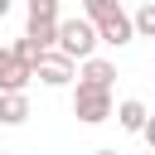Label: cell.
I'll return each instance as SVG.
<instances>
[{"mask_svg":"<svg viewBox=\"0 0 155 155\" xmlns=\"http://www.w3.org/2000/svg\"><path fill=\"white\" fill-rule=\"evenodd\" d=\"M97 155H121V150H97Z\"/></svg>","mask_w":155,"mask_h":155,"instance_id":"cell-14","label":"cell"},{"mask_svg":"<svg viewBox=\"0 0 155 155\" xmlns=\"http://www.w3.org/2000/svg\"><path fill=\"white\" fill-rule=\"evenodd\" d=\"M29 24H58V0H29Z\"/></svg>","mask_w":155,"mask_h":155,"instance_id":"cell-10","label":"cell"},{"mask_svg":"<svg viewBox=\"0 0 155 155\" xmlns=\"http://www.w3.org/2000/svg\"><path fill=\"white\" fill-rule=\"evenodd\" d=\"M111 116H116L126 131H140V126L150 121V111H145V102H140V97H126L121 107H111Z\"/></svg>","mask_w":155,"mask_h":155,"instance_id":"cell-8","label":"cell"},{"mask_svg":"<svg viewBox=\"0 0 155 155\" xmlns=\"http://www.w3.org/2000/svg\"><path fill=\"white\" fill-rule=\"evenodd\" d=\"M34 78L48 82V87H68V82H73V58H63L58 48H44V53L34 58Z\"/></svg>","mask_w":155,"mask_h":155,"instance_id":"cell-4","label":"cell"},{"mask_svg":"<svg viewBox=\"0 0 155 155\" xmlns=\"http://www.w3.org/2000/svg\"><path fill=\"white\" fill-rule=\"evenodd\" d=\"M10 53H15V58H19V63H29V68H34V58H39V53H44V48H39V44H34V39H29V34H24V39H15V48H10Z\"/></svg>","mask_w":155,"mask_h":155,"instance_id":"cell-11","label":"cell"},{"mask_svg":"<svg viewBox=\"0 0 155 155\" xmlns=\"http://www.w3.org/2000/svg\"><path fill=\"white\" fill-rule=\"evenodd\" d=\"M131 34L136 39H155V5H140L131 15Z\"/></svg>","mask_w":155,"mask_h":155,"instance_id":"cell-9","label":"cell"},{"mask_svg":"<svg viewBox=\"0 0 155 155\" xmlns=\"http://www.w3.org/2000/svg\"><path fill=\"white\" fill-rule=\"evenodd\" d=\"M29 121V97L24 92H0V126H24Z\"/></svg>","mask_w":155,"mask_h":155,"instance_id":"cell-7","label":"cell"},{"mask_svg":"<svg viewBox=\"0 0 155 155\" xmlns=\"http://www.w3.org/2000/svg\"><path fill=\"white\" fill-rule=\"evenodd\" d=\"M29 82H34V68L19 63L10 48H0V92H24Z\"/></svg>","mask_w":155,"mask_h":155,"instance_id":"cell-5","label":"cell"},{"mask_svg":"<svg viewBox=\"0 0 155 155\" xmlns=\"http://www.w3.org/2000/svg\"><path fill=\"white\" fill-rule=\"evenodd\" d=\"M53 48H58L63 58H73V63L92 58V53H97V29H92V19H82V15L58 19V29H53Z\"/></svg>","mask_w":155,"mask_h":155,"instance_id":"cell-1","label":"cell"},{"mask_svg":"<svg viewBox=\"0 0 155 155\" xmlns=\"http://www.w3.org/2000/svg\"><path fill=\"white\" fill-rule=\"evenodd\" d=\"M111 92L107 87H87V82H78L73 87V116L82 121V126H102L107 116H111Z\"/></svg>","mask_w":155,"mask_h":155,"instance_id":"cell-2","label":"cell"},{"mask_svg":"<svg viewBox=\"0 0 155 155\" xmlns=\"http://www.w3.org/2000/svg\"><path fill=\"white\" fill-rule=\"evenodd\" d=\"M78 82H87V87H107L111 92V82H116V63H107V58H82V73H78Z\"/></svg>","mask_w":155,"mask_h":155,"instance_id":"cell-6","label":"cell"},{"mask_svg":"<svg viewBox=\"0 0 155 155\" xmlns=\"http://www.w3.org/2000/svg\"><path fill=\"white\" fill-rule=\"evenodd\" d=\"M0 155H5V150H0Z\"/></svg>","mask_w":155,"mask_h":155,"instance_id":"cell-15","label":"cell"},{"mask_svg":"<svg viewBox=\"0 0 155 155\" xmlns=\"http://www.w3.org/2000/svg\"><path fill=\"white\" fill-rule=\"evenodd\" d=\"M121 0H82V19H102L107 10H116Z\"/></svg>","mask_w":155,"mask_h":155,"instance_id":"cell-12","label":"cell"},{"mask_svg":"<svg viewBox=\"0 0 155 155\" xmlns=\"http://www.w3.org/2000/svg\"><path fill=\"white\" fill-rule=\"evenodd\" d=\"M10 5H15V0H0V19H5V15H10Z\"/></svg>","mask_w":155,"mask_h":155,"instance_id":"cell-13","label":"cell"},{"mask_svg":"<svg viewBox=\"0 0 155 155\" xmlns=\"http://www.w3.org/2000/svg\"><path fill=\"white\" fill-rule=\"evenodd\" d=\"M92 29H97V44H111V48H121V44H131L136 34H131V15L116 5V10H107L102 19H92Z\"/></svg>","mask_w":155,"mask_h":155,"instance_id":"cell-3","label":"cell"}]
</instances>
